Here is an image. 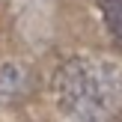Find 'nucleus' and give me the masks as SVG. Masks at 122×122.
I'll use <instances>...</instances> for the list:
<instances>
[{
	"label": "nucleus",
	"mask_w": 122,
	"mask_h": 122,
	"mask_svg": "<svg viewBox=\"0 0 122 122\" xmlns=\"http://www.w3.org/2000/svg\"><path fill=\"white\" fill-rule=\"evenodd\" d=\"M57 98L77 122H113L122 110V66L71 57L57 71Z\"/></svg>",
	"instance_id": "f257e3e1"
},
{
	"label": "nucleus",
	"mask_w": 122,
	"mask_h": 122,
	"mask_svg": "<svg viewBox=\"0 0 122 122\" xmlns=\"http://www.w3.org/2000/svg\"><path fill=\"white\" fill-rule=\"evenodd\" d=\"M98 12L104 18L110 36L122 45V0H98Z\"/></svg>",
	"instance_id": "f03ea898"
},
{
	"label": "nucleus",
	"mask_w": 122,
	"mask_h": 122,
	"mask_svg": "<svg viewBox=\"0 0 122 122\" xmlns=\"http://www.w3.org/2000/svg\"><path fill=\"white\" fill-rule=\"evenodd\" d=\"M24 89V71L18 69V66H3L0 69V98H9V95L21 92Z\"/></svg>",
	"instance_id": "7ed1b4c3"
}]
</instances>
